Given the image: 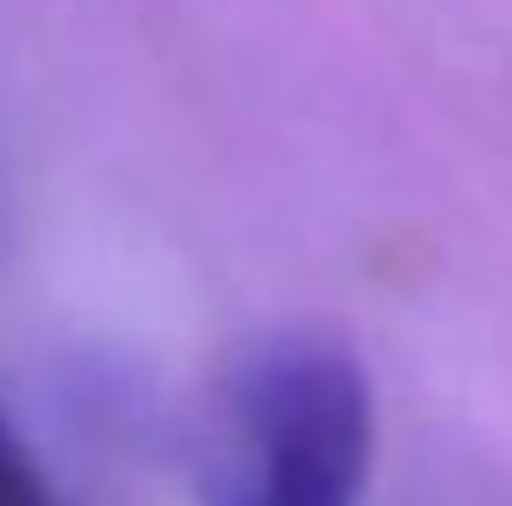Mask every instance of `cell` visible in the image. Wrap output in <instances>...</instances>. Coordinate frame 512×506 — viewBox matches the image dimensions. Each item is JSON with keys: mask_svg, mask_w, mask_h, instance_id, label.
Wrapping results in <instances>:
<instances>
[{"mask_svg": "<svg viewBox=\"0 0 512 506\" xmlns=\"http://www.w3.org/2000/svg\"><path fill=\"white\" fill-rule=\"evenodd\" d=\"M376 403L331 338H266L227 370L214 506H363Z\"/></svg>", "mask_w": 512, "mask_h": 506, "instance_id": "6da1fadb", "label": "cell"}, {"mask_svg": "<svg viewBox=\"0 0 512 506\" xmlns=\"http://www.w3.org/2000/svg\"><path fill=\"white\" fill-rule=\"evenodd\" d=\"M0 506H65L59 487L46 481V468L33 461V448L20 442L7 416H0Z\"/></svg>", "mask_w": 512, "mask_h": 506, "instance_id": "7a4b0ae2", "label": "cell"}]
</instances>
